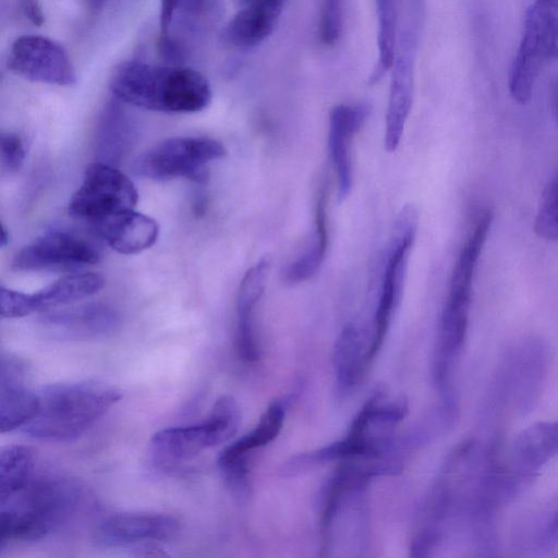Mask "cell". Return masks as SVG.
<instances>
[{"instance_id":"obj_1","label":"cell","mask_w":558,"mask_h":558,"mask_svg":"<svg viewBox=\"0 0 558 558\" xmlns=\"http://www.w3.org/2000/svg\"><path fill=\"white\" fill-rule=\"evenodd\" d=\"M109 88L124 104L166 113L198 112L211 100L206 77L181 65L126 61L112 71Z\"/></svg>"},{"instance_id":"obj_2","label":"cell","mask_w":558,"mask_h":558,"mask_svg":"<svg viewBox=\"0 0 558 558\" xmlns=\"http://www.w3.org/2000/svg\"><path fill=\"white\" fill-rule=\"evenodd\" d=\"M37 392V413L22 432L48 441L76 439L122 397L114 386L98 380L52 384Z\"/></svg>"},{"instance_id":"obj_3","label":"cell","mask_w":558,"mask_h":558,"mask_svg":"<svg viewBox=\"0 0 558 558\" xmlns=\"http://www.w3.org/2000/svg\"><path fill=\"white\" fill-rule=\"evenodd\" d=\"M83 500L74 481L45 476L28 482L0 504V547L10 541H38L70 520Z\"/></svg>"},{"instance_id":"obj_4","label":"cell","mask_w":558,"mask_h":558,"mask_svg":"<svg viewBox=\"0 0 558 558\" xmlns=\"http://www.w3.org/2000/svg\"><path fill=\"white\" fill-rule=\"evenodd\" d=\"M375 476L364 464L345 461L330 478L320 514L324 555L333 549H362L366 535L365 490Z\"/></svg>"},{"instance_id":"obj_5","label":"cell","mask_w":558,"mask_h":558,"mask_svg":"<svg viewBox=\"0 0 558 558\" xmlns=\"http://www.w3.org/2000/svg\"><path fill=\"white\" fill-rule=\"evenodd\" d=\"M240 422L238 402L230 396H222L202 423L157 432L150 439V451L162 465L181 463L228 441L238 432Z\"/></svg>"},{"instance_id":"obj_6","label":"cell","mask_w":558,"mask_h":558,"mask_svg":"<svg viewBox=\"0 0 558 558\" xmlns=\"http://www.w3.org/2000/svg\"><path fill=\"white\" fill-rule=\"evenodd\" d=\"M492 221L493 213L484 209L454 263L436 337V341L445 349L457 350L464 345L474 272Z\"/></svg>"},{"instance_id":"obj_7","label":"cell","mask_w":558,"mask_h":558,"mask_svg":"<svg viewBox=\"0 0 558 558\" xmlns=\"http://www.w3.org/2000/svg\"><path fill=\"white\" fill-rule=\"evenodd\" d=\"M226 155L222 144L206 136H175L163 140L134 162L136 174L166 181L174 178H197L203 168Z\"/></svg>"},{"instance_id":"obj_8","label":"cell","mask_w":558,"mask_h":558,"mask_svg":"<svg viewBox=\"0 0 558 558\" xmlns=\"http://www.w3.org/2000/svg\"><path fill=\"white\" fill-rule=\"evenodd\" d=\"M138 194L131 179L105 161L90 163L69 203L71 216L98 222L124 210L134 209Z\"/></svg>"},{"instance_id":"obj_9","label":"cell","mask_w":558,"mask_h":558,"mask_svg":"<svg viewBox=\"0 0 558 558\" xmlns=\"http://www.w3.org/2000/svg\"><path fill=\"white\" fill-rule=\"evenodd\" d=\"M417 228V213L407 205L399 213L387 247L381 289L372 325L371 352L373 357L380 350L392 315L400 302L407 259L414 242Z\"/></svg>"},{"instance_id":"obj_10","label":"cell","mask_w":558,"mask_h":558,"mask_svg":"<svg viewBox=\"0 0 558 558\" xmlns=\"http://www.w3.org/2000/svg\"><path fill=\"white\" fill-rule=\"evenodd\" d=\"M98 247L74 232L51 230L23 246L13 257L17 271L75 270L100 260Z\"/></svg>"},{"instance_id":"obj_11","label":"cell","mask_w":558,"mask_h":558,"mask_svg":"<svg viewBox=\"0 0 558 558\" xmlns=\"http://www.w3.org/2000/svg\"><path fill=\"white\" fill-rule=\"evenodd\" d=\"M7 64L12 73L32 82L58 86H71L76 82L75 70L65 49L45 36L16 38Z\"/></svg>"},{"instance_id":"obj_12","label":"cell","mask_w":558,"mask_h":558,"mask_svg":"<svg viewBox=\"0 0 558 558\" xmlns=\"http://www.w3.org/2000/svg\"><path fill=\"white\" fill-rule=\"evenodd\" d=\"M548 369V351L539 340H527L514 347L505 360L500 397L521 412L537 402Z\"/></svg>"},{"instance_id":"obj_13","label":"cell","mask_w":558,"mask_h":558,"mask_svg":"<svg viewBox=\"0 0 558 558\" xmlns=\"http://www.w3.org/2000/svg\"><path fill=\"white\" fill-rule=\"evenodd\" d=\"M104 284L101 275L87 271L63 276L34 293L1 287V317L19 318L35 312L53 310L93 295Z\"/></svg>"},{"instance_id":"obj_14","label":"cell","mask_w":558,"mask_h":558,"mask_svg":"<svg viewBox=\"0 0 558 558\" xmlns=\"http://www.w3.org/2000/svg\"><path fill=\"white\" fill-rule=\"evenodd\" d=\"M414 32L403 29L392 64L389 99L385 121V149L395 151L402 140L404 126L413 104L414 93Z\"/></svg>"},{"instance_id":"obj_15","label":"cell","mask_w":558,"mask_h":558,"mask_svg":"<svg viewBox=\"0 0 558 558\" xmlns=\"http://www.w3.org/2000/svg\"><path fill=\"white\" fill-rule=\"evenodd\" d=\"M284 415V404L281 401H274L251 432L220 452L217 463L231 488L236 492H244L247 488L251 453L277 438L282 428Z\"/></svg>"},{"instance_id":"obj_16","label":"cell","mask_w":558,"mask_h":558,"mask_svg":"<svg viewBox=\"0 0 558 558\" xmlns=\"http://www.w3.org/2000/svg\"><path fill=\"white\" fill-rule=\"evenodd\" d=\"M28 366L10 353L0 363V429L1 433L23 428L37 413L38 392L28 386Z\"/></svg>"},{"instance_id":"obj_17","label":"cell","mask_w":558,"mask_h":558,"mask_svg":"<svg viewBox=\"0 0 558 558\" xmlns=\"http://www.w3.org/2000/svg\"><path fill=\"white\" fill-rule=\"evenodd\" d=\"M180 522L163 513H118L105 519L96 532L106 546H125L141 542H165L173 538Z\"/></svg>"},{"instance_id":"obj_18","label":"cell","mask_w":558,"mask_h":558,"mask_svg":"<svg viewBox=\"0 0 558 558\" xmlns=\"http://www.w3.org/2000/svg\"><path fill=\"white\" fill-rule=\"evenodd\" d=\"M369 113L366 105H337L329 113L328 150L338 179V198L343 201L352 189L351 143Z\"/></svg>"},{"instance_id":"obj_19","label":"cell","mask_w":558,"mask_h":558,"mask_svg":"<svg viewBox=\"0 0 558 558\" xmlns=\"http://www.w3.org/2000/svg\"><path fill=\"white\" fill-rule=\"evenodd\" d=\"M546 61L542 28L531 4L525 11L521 40L509 70V93L517 102L524 105L530 101L535 81Z\"/></svg>"},{"instance_id":"obj_20","label":"cell","mask_w":558,"mask_h":558,"mask_svg":"<svg viewBox=\"0 0 558 558\" xmlns=\"http://www.w3.org/2000/svg\"><path fill=\"white\" fill-rule=\"evenodd\" d=\"M270 265L258 260L244 275L236 296L235 344L240 359L254 363L260 349L254 328V311L267 284Z\"/></svg>"},{"instance_id":"obj_21","label":"cell","mask_w":558,"mask_h":558,"mask_svg":"<svg viewBox=\"0 0 558 558\" xmlns=\"http://www.w3.org/2000/svg\"><path fill=\"white\" fill-rule=\"evenodd\" d=\"M43 323L62 338L89 339L113 332L120 325V316L108 305L90 303L48 312Z\"/></svg>"},{"instance_id":"obj_22","label":"cell","mask_w":558,"mask_h":558,"mask_svg":"<svg viewBox=\"0 0 558 558\" xmlns=\"http://www.w3.org/2000/svg\"><path fill=\"white\" fill-rule=\"evenodd\" d=\"M93 225L112 250L124 255L149 248L159 234L156 220L135 209L121 211Z\"/></svg>"},{"instance_id":"obj_23","label":"cell","mask_w":558,"mask_h":558,"mask_svg":"<svg viewBox=\"0 0 558 558\" xmlns=\"http://www.w3.org/2000/svg\"><path fill=\"white\" fill-rule=\"evenodd\" d=\"M337 391L345 396L361 383L372 361L371 336L351 323L343 327L333 348Z\"/></svg>"},{"instance_id":"obj_24","label":"cell","mask_w":558,"mask_h":558,"mask_svg":"<svg viewBox=\"0 0 558 558\" xmlns=\"http://www.w3.org/2000/svg\"><path fill=\"white\" fill-rule=\"evenodd\" d=\"M515 471L531 477L558 454V421L539 422L523 429L512 445Z\"/></svg>"},{"instance_id":"obj_25","label":"cell","mask_w":558,"mask_h":558,"mask_svg":"<svg viewBox=\"0 0 558 558\" xmlns=\"http://www.w3.org/2000/svg\"><path fill=\"white\" fill-rule=\"evenodd\" d=\"M283 4L284 0H263L245 5L228 23L226 39L241 48L258 45L272 32Z\"/></svg>"},{"instance_id":"obj_26","label":"cell","mask_w":558,"mask_h":558,"mask_svg":"<svg viewBox=\"0 0 558 558\" xmlns=\"http://www.w3.org/2000/svg\"><path fill=\"white\" fill-rule=\"evenodd\" d=\"M327 190L322 185L315 196L314 233L306 251L284 271V282L298 284L312 278L322 266L328 248Z\"/></svg>"},{"instance_id":"obj_27","label":"cell","mask_w":558,"mask_h":558,"mask_svg":"<svg viewBox=\"0 0 558 558\" xmlns=\"http://www.w3.org/2000/svg\"><path fill=\"white\" fill-rule=\"evenodd\" d=\"M34 454L31 448L10 445L0 451V504L21 492L28 483Z\"/></svg>"},{"instance_id":"obj_28","label":"cell","mask_w":558,"mask_h":558,"mask_svg":"<svg viewBox=\"0 0 558 558\" xmlns=\"http://www.w3.org/2000/svg\"><path fill=\"white\" fill-rule=\"evenodd\" d=\"M378 20V64L374 78L391 69L397 49V13L395 0H376Z\"/></svg>"},{"instance_id":"obj_29","label":"cell","mask_w":558,"mask_h":558,"mask_svg":"<svg viewBox=\"0 0 558 558\" xmlns=\"http://www.w3.org/2000/svg\"><path fill=\"white\" fill-rule=\"evenodd\" d=\"M534 231L542 239L558 241V171L543 192Z\"/></svg>"},{"instance_id":"obj_30","label":"cell","mask_w":558,"mask_h":558,"mask_svg":"<svg viewBox=\"0 0 558 558\" xmlns=\"http://www.w3.org/2000/svg\"><path fill=\"white\" fill-rule=\"evenodd\" d=\"M548 61L558 59V0H534Z\"/></svg>"},{"instance_id":"obj_31","label":"cell","mask_w":558,"mask_h":558,"mask_svg":"<svg viewBox=\"0 0 558 558\" xmlns=\"http://www.w3.org/2000/svg\"><path fill=\"white\" fill-rule=\"evenodd\" d=\"M342 0H320L318 35L325 45L336 44L342 33Z\"/></svg>"},{"instance_id":"obj_32","label":"cell","mask_w":558,"mask_h":558,"mask_svg":"<svg viewBox=\"0 0 558 558\" xmlns=\"http://www.w3.org/2000/svg\"><path fill=\"white\" fill-rule=\"evenodd\" d=\"M125 126L126 121L124 120L123 114H121L117 108H108L102 119L100 145L102 149L105 147V150L110 154V157H112L114 154H120L116 144L117 142L120 144V146L124 147V145L121 144V141L125 143L128 137Z\"/></svg>"},{"instance_id":"obj_33","label":"cell","mask_w":558,"mask_h":558,"mask_svg":"<svg viewBox=\"0 0 558 558\" xmlns=\"http://www.w3.org/2000/svg\"><path fill=\"white\" fill-rule=\"evenodd\" d=\"M25 160L24 142L15 133H3L1 135V162L8 172L19 171Z\"/></svg>"},{"instance_id":"obj_34","label":"cell","mask_w":558,"mask_h":558,"mask_svg":"<svg viewBox=\"0 0 558 558\" xmlns=\"http://www.w3.org/2000/svg\"><path fill=\"white\" fill-rule=\"evenodd\" d=\"M180 0H160L159 26L160 38L167 37L173 14L178 8Z\"/></svg>"},{"instance_id":"obj_35","label":"cell","mask_w":558,"mask_h":558,"mask_svg":"<svg viewBox=\"0 0 558 558\" xmlns=\"http://www.w3.org/2000/svg\"><path fill=\"white\" fill-rule=\"evenodd\" d=\"M23 15L35 26L45 23V14L38 0H19Z\"/></svg>"},{"instance_id":"obj_36","label":"cell","mask_w":558,"mask_h":558,"mask_svg":"<svg viewBox=\"0 0 558 558\" xmlns=\"http://www.w3.org/2000/svg\"><path fill=\"white\" fill-rule=\"evenodd\" d=\"M539 542L545 548H550L558 545V511L546 524L543 533L539 536Z\"/></svg>"},{"instance_id":"obj_37","label":"cell","mask_w":558,"mask_h":558,"mask_svg":"<svg viewBox=\"0 0 558 558\" xmlns=\"http://www.w3.org/2000/svg\"><path fill=\"white\" fill-rule=\"evenodd\" d=\"M553 104H554V110L555 116L558 122V78L555 82L554 88H553Z\"/></svg>"},{"instance_id":"obj_38","label":"cell","mask_w":558,"mask_h":558,"mask_svg":"<svg viewBox=\"0 0 558 558\" xmlns=\"http://www.w3.org/2000/svg\"><path fill=\"white\" fill-rule=\"evenodd\" d=\"M9 243V232L7 228L1 226V236H0V245L1 247L5 246Z\"/></svg>"},{"instance_id":"obj_39","label":"cell","mask_w":558,"mask_h":558,"mask_svg":"<svg viewBox=\"0 0 558 558\" xmlns=\"http://www.w3.org/2000/svg\"><path fill=\"white\" fill-rule=\"evenodd\" d=\"M107 0H88L89 8L94 11L100 10Z\"/></svg>"},{"instance_id":"obj_40","label":"cell","mask_w":558,"mask_h":558,"mask_svg":"<svg viewBox=\"0 0 558 558\" xmlns=\"http://www.w3.org/2000/svg\"><path fill=\"white\" fill-rule=\"evenodd\" d=\"M191 9H198L204 0H187Z\"/></svg>"},{"instance_id":"obj_41","label":"cell","mask_w":558,"mask_h":558,"mask_svg":"<svg viewBox=\"0 0 558 558\" xmlns=\"http://www.w3.org/2000/svg\"><path fill=\"white\" fill-rule=\"evenodd\" d=\"M259 1H263V0H239V2L242 3L244 7L259 2Z\"/></svg>"}]
</instances>
